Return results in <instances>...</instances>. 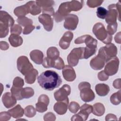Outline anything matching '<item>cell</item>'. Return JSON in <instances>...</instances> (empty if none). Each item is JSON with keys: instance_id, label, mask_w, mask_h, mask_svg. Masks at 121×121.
<instances>
[{"instance_id": "cell-1", "label": "cell", "mask_w": 121, "mask_h": 121, "mask_svg": "<svg viewBox=\"0 0 121 121\" xmlns=\"http://www.w3.org/2000/svg\"><path fill=\"white\" fill-rule=\"evenodd\" d=\"M37 82L44 90L52 91L61 84L62 79L57 72L49 70L43 72L37 77Z\"/></svg>"}, {"instance_id": "cell-2", "label": "cell", "mask_w": 121, "mask_h": 121, "mask_svg": "<svg viewBox=\"0 0 121 121\" xmlns=\"http://www.w3.org/2000/svg\"><path fill=\"white\" fill-rule=\"evenodd\" d=\"M14 24L13 18L5 11L0 12V37H5L9 34V27Z\"/></svg>"}, {"instance_id": "cell-3", "label": "cell", "mask_w": 121, "mask_h": 121, "mask_svg": "<svg viewBox=\"0 0 121 121\" xmlns=\"http://www.w3.org/2000/svg\"><path fill=\"white\" fill-rule=\"evenodd\" d=\"M93 32L96 37L104 43L108 44L111 43L112 36L108 34L102 23H96L93 27Z\"/></svg>"}, {"instance_id": "cell-4", "label": "cell", "mask_w": 121, "mask_h": 121, "mask_svg": "<svg viewBox=\"0 0 121 121\" xmlns=\"http://www.w3.org/2000/svg\"><path fill=\"white\" fill-rule=\"evenodd\" d=\"M108 10L105 21L108 24H113L117 23V19L120 21V11H121V3L119 1L116 4H112L108 7Z\"/></svg>"}, {"instance_id": "cell-5", "label": "cell", "mask_w": 121, "mask_h": 121, "mask_svg": "<svg viewBox=\"0 0 121 121\" xmlns=\"http://www.w3.org/2000/svg\"><path fill=\"white\" fill-rule=\"evenodd\" d=\"M80 90V96L82 100L85 102H89L95 98V95L91 89V85L87 82H82L78 85Z\"/></svg>"}, {"instance_id": "cell-6", "label": "cell", "mask_w": 121, "mask_h": 121, "mask_svg": "<svg viewBox=\"0 0 121 121\" xmlns=\"http://www.w3.org/2000/svg\"><path fill=\"white\" fill-rule=\"evenodd\" d=\"M98 54L103 57L107 62L112 58L116 56L117 48L113 43H110L105 46L101 47Z\"/></svg>"}, {"instance_id": "cell-7", "label": "cell", "mask_w": 121, "mask_h": 121, "mask_svg": "<svg viewBox=\"0 0 121 121\" xmlns=\"http://www.w3.org/2000/svg\"><path fill=\"white\" fill-rule=\"evenodd\" d=\"M85 47L74 48L68 55L67 61L68 64L75 67L77 65L79 59H84V52Z\"/></svg>"}, {"instance_id": "cell-8", "label": "cell", "mask_w": 121, "mask_h": 121, "mask_svg": "<svg viewBox=\"0 0 121 121\" xmlns=\"http://www.w3.org/2000/svg\"><path fill=\"white\" fill-rule=\"evenodd\" d=\"M17 66L18 70L24 76L34 69L28 58L25 56H21L18 58Z\"/></svg>"}, {"instance_id": "cell-9", "label": "cell", "mask_w": 121, "mask_h": 121, "mask_svg": "<svg viewBox=\"0 0 121 121\" xmlns=\"http://www.w3.org/2000/svg\"><path fill=\"white\" fill-rule=\"evenodd\" d=\"M71 11L69 5V1L62 3L60 5L58 10L54 14V19L55 21L57 23L62 21L69 15Z\"/></svg>"}, {"instance_id": "cell-10", "label": "cell", "mask_w": 121, "mask_h": 121, "mask_svg": "<svg viewBox=\"0 0 121 121\" xmlns=\"http://www.w3.org/2000/svg\"><path fill=\"white\" fill-rule=\"evenodd\" d=\"M42 65L45 68H54L59 70L63 69L65 66L62 59L60 57L54 60L51 59L47 57H45L43 60Z\"/></svg>"}, {"instance_id": "cell-11", "label": "cell", "mask_w": 121, "mask_h": 121, "mask_svg": "<svg viewBox=\"0 0 121 121\" xmlns=\"http://www.w3.org/2000/svg\"><path fill=\"white\" fill-rule=\"evenodd\" d=\"M119 60L117 57L110 59L107 62L104 71L108 76H111L115 74L119 69Z\"/></svg>"}, {"instance_id": "cell-12", "label": "cell", "mask_w": 121, "mask_h": 121, "mask_svg": "<svg viewBox=\"0 0 121 121\" xmlns=\"http://www.w3.org/2000/svg\"><path fill=\"white\" fill-rule=\"evenodd\" d=\"M71 92L70 86L67 84H65L54 93V97L57 101H63L69 99L68 96Z\"/></svg>"}, {"instance_id": "cell-13", "label": "cell", "mask_w": 121, "mask_h": 121, "mask_svg": "<svg viewBox=\"0 0 121 121\" xmlns=\"http://www.w3.org/2000/svg\"><path fill=\"white\" fill-rule=\"evenodd\" d=\"M84 43H85L86 47L97 48V41L90 35H86L81 36L74 41L75 44H81Z\"/></svg>"}, {"instance_id": "cell-14", "label": "cell", "mask_w": 121, "mask_h": 121, "mask_svg": "<svg viewBox=\"0 0 121 121\" xmlns=\"http://www.w3.org/2000/svg\"><path fill=\"white\" fill-rule=\"evenodd\" d=\"M78 23V17L74 14H69L65 18L63 24L64 27L69 30H74Z\"/></svg>"}, {"instance_id": "cell-15", "label": "cell", "mask_w": 121, "mask_h": 121, "mask_svg": "<svg viewBox=\"0 0 121 121\" xmlns=\"http://www.w3.org/2000/svg\"><path fill=\"white\" fill-rule=\"evenodd\" d=\"M49 97L44 94L39 96L38 102L35 104V109L39 112H43L47 111V106L49 104Z\"/></svg>"}, {"instance_id": "cell-16", "label": "cell", "mask_w": 121, "mask_h": 121, "mask_svg": "<svg viewBox=\"0 0 121 121\" xmlns=\"http://www.w3.org/2000/svg\"><path fill=\"white\" fill-rule=\"evenodd\" d=\"M39 21L43 25L45 30L50 32L51 31L53 28V21L51 16L45 14H43L38 17Z\"/></svg>"}, {"instance_id": "cell-17", "label": "cell", "mask_w": 121, "mask_h": 121, "mask_svg": "<svg viewBox=\"0 0 121 121\" xmlns=\"http://www.w3.org/2000/svg\"><path fill=\"white\" fill-rule=\"evenodd\" d=\"M106 61L99 54L92 59L90 61V67L94 70H100L104 67Z\"/></svg>"}, {"instance_id": "cell-18", "label": "cell", "mask_w": 121, "mask_h": 121, "mask_svg": "<svg viewBox=\"0 0 121 121\" xmlns=\"http://www.w3.org/2000/svg\"><path fill=\"white\" fill-rule=\"evenodd\" d=\"M73 38V34L70 31L66 32L59 41V46L63 50L68 49Z\"/></svg>"}, {"instance_id": "cell-19", "label": "cell", "mask_w": 121, "mask_h": 121, "mask_svg": "<svg viewBox=\"0 0 121 121\" xmlns=\"http://www.w3.org/2000/svg\"><path fill=\"white\" fill-rule=\"evenodd\" d=\"M62 72L64 78L67 81H73L76 78L75 71L72 67L70 65L65 66Z\"/></svg>"}, {"instance_id": "cell-20", "label": "cell", "mask_w": 121, "mask_h": 121, "mask_svg": "<svg viewBox=\"0 0 121 121\" xmlns=\"http://www.w3.org/2000/svg\"><path fill=\"white\" fill-rule=\"evenodd\" d=\"M2 101L4 106L7 108H11L17 104L16 98L9 92H6L3 95Z\"/></svg>"}, {"instance_id": "cell-21", "label": "cell", "mask_w": 121, "mask_h": 121, "mask_svg": "<svg viewBox=\"0 0 121 121\" xmlns=\"http://www.w3.org/2000/svg\"><path fill=\"white\" fill-rule=\"evenodd\" d=\"M69 99L63 101H58L53 106L54 111L59 115L64 114L67 111Z\"/></svg>"}, {"instance_id": "cell-22", "label": "cell", "mask_w": 121, "mask_h": 121, "mask_svg": "<svg viewBox=\"0 0 121 121\" xmlns=\"http://www.w3.org/2000/svg\"><path fill=\"white\" fill-rule=\"evenodd\" d=\"M30 13V8L28 2L24 5L16 8L14 10V14L17 17H25Z\"/></svg>"}, {"instance_id": "cell-23", "label": "cell", "mask_w": 121, "mask_h": 121, "mask_svg": "<svg viewBox=\"0 0 121 121\" xmlns=\"http://www.w3.org/2000/svg\"><path fill=\"white\" fill-rule=\"evenodd\" d=\"M93 106L91 105L85 104L80 108V111L78 114L82 117L83 121H86L89 115L92 112Z\"/></svg>"}, {"instance_id": "cell-24", "label": "cell", "mask_w": 121, "mask_h": 121, "mask_svg": "<svg viewBox=\"0 0 121 121\" xmlns=\"http://www.w3.org/2000/svg\"><path fill=\"white\" fill-rule=\"evenodd\" d=\"M29 55L32 60L35 63L38 65L42 64L43 60V54L42 51L38 50H33L30 52Z\"/></svg>"}, {"instance_id": "cell-25", "label": "cell", "mask_w": 121, "mask_h": 121, "mask_svg": "<svg viewBox=\"0 0 121 121\" xmlns=\"http://www.w3.org/2000/svg\"><path fill=\"white\" fill-rule=\"evenodd\" d=\"M8 112L13 118L17 119L21 118L23 116L24 110L22 108L20 104H17L14 108L9 110Z\"/></svg>"}, {"instance_id": "cell-26", "label": "cell", "mask_w": 121, "mask_h": 121, "mask_svg": "<svg viewBox=\"0 0 121 121\" xmlns=\"http://www.w3.org/2000/svg\"><path fill=\"white\" fill-rule=\"evenodd\" d=\"M95 90L97 94L100 96H104L108 95L110 91L109 86L105 84H98L95 86Z\"/></svg>"}, {"instance_id": "cell-27", "label": "cell", "mask_w": 121, "mask_h": 121, "mask_svg": "<svg viewBox=\"0 0 121 121\" xmlns=\"http://www.w3.org/2000/svg\"><path fill=\"white\" fill-rule=\"evenodd\" d=\"M9 41L11 46L14 47L20 46L23 42V40L21 36L15 34L10 35L9 38Z\"/></svg>"}, {"instance_id": "cell-28", "label": "cell", "mask_w": 121, "mask_h": 121, "mask_svg": "<svg viewBox=\"0 0 121 121\" xmlns=\"http://www.w3.org/2000/svg\"><path fill=\"white\" fill-rule=\"evenodd\" d=\"M38 71L36 69H33L25 75V79L26 82L29 84H33L35 82L36 76L38 75Z\"/></svg>"}, {"instance_id": "cell-29", "label": "cell", "mask_w": 121, "mask_h": 121, "mask_svg": "<svg viewBox=\"0 0 121 121\" xmlns=\"http://www.w3.org/2000/svg\"><path fill=\"white\" fill-rule=\"evenodd\" d=\"M105 112V107L103 104L97 103L93 105L92 112L97 116H102Z\"/></svg>"}, {"instance_id": "cell-30", "label": "cell", "mask_w": 121, "mask_h": 121, "mask_svg": "<svg viewBox=\"0 0 121 121\" xmlns=\"http://www.w3.org/2000/svg\"><path fill=\"white\" fill-rule=\"evenodd\" d=\"M47 57L51 59H56L59 57L60 52L55 47H50L47 51Z\"/></svg>"}, {"instance_id": "cell-31", "label": "cell", "mask_w": 121, "mask_h": 121, "mask_svg": "<svg viewBox=\"0 0 121 121\" xmlns=\"http://www.w3.org/2000/svg\"><path fill=\"white\" fill-rule=\"evenodd\" d=\"M30 8V13L32 15L35 16L40 14L41 12V8L38 6L35 1H28Z\"/></svg>"}, {"instance_id": "cell-32", "label": "cell", "mask_w": 121, "mask_h": 121, "mask_svg": "<svg viewBox=\"0 0 121 121\" xmlns=\"http://www.w3.org/2000/svg\"><path fill=\"white\" fill-rule=\"evenodd\" d=\"M84 1H78V0H72L69 1V5L71 11H77L80 10L83 7Z\"/></svg>"}, {"instance_id": "cell-33", "label": "cell", "mask_w": 121, "mask_h": 121, "mask_svg": "<svg viewBox=\"0 0 121 121\" xmlns=\"http://www.w3.org/2000/svg\"><path fill=\"white\" fill-rule=\"evenodd\" d=\"M35 94L34 89L29 87L23 88L21 92V95L23 99H28L32 97Z\"/></svg>"}, {"instance_id": "cell-34", "label": "cell", "mask_w": 121, "mask_h": 121, "mask_svg": "<svg viewBox=\"0 0 121 121\" xmlns=\"http://www.w3.org/2000/svg\"><path fill=\"white\" fill-rule=\"evenodd\" d=\"M22 87H15L13 86H12L10 91L11 92L12 95L16 98L17 100H21L23 99L21 95V92L22 90Z\"/></svg>"}, {"instance_id": "cell-35", "label": "cell", "mask_w": 121, "mask_h": 121, "mask_svg": "<svg viewBox=\"0 0 121 121\" xmlns=\"http://www.w3.org/2000/svg\"><path fill=\"white\" fill-rule=\"evenodd\" d=\"M121 90H120L117 92L112 94L110 97V101L114 105H118L121 103Z\"/></svg>"}, {"instance_id": "cell-36", "label": "cell", "mask_w": 121, "mask_h": 121, "mask_svg": "<svg viewBox=\"0 0 121 121\" xmlns=\"http://www.w3.org/2000/svg\"><path fill=\"white\" fill-rule=\"evenodd\" d=\"M36 109L32 105H28L24 109V113L26 116L28 118H32L36 114Z\"/></svg>"}, {"instance_id": "cell-37", "label": "cell", "mask_w": 121, "mask_h": 121, "mask_svg": "<svg viewBox=\"0 0 121 121\" xmlns=\"http://www.w3.org/2000/svg\"><path fill=\"white\" fill-rule=\"evenodd\" d=\"M36 4L42 9L52 7L54 5V1L53 0H36Z\"/></svg>"}, {"instance_id": "cell-38", "label": "cell", "mask_w": 121, "mask_h": 121, "mask_svg": "<svg viewBox=\"0 0 121 121\" xmlns=\"http://www.w3.org/2000/svg\"><path fill=\"white\" fill-rule=\"evenodd\" d=\"M17 21L19 24L24 27L29 25H33L32 20L26 17H18L17 19Z\"/></svg>"}, {"instance_id": "cell-39", "label": "cell", "mask_w": 121, "mask_h": 121, "mask_svg": "<svg viewBox=\"0 0 121 121\" xmlns=\"http://www.w3.org/2000/svg\"><path fill=\"white\" fill-rule=\"evenodd\" d=\"M108 10H107L104 7H98L96 11V15L97 17L101 19H105L107 14Z\"/></svg>"}, {"instance_id": "cell-40", "label": "cell", "mask_w": 121, "mask_h": 121, "mask_svg": "<svg viewBox=\"0 0 121 121\" xmlns=\"http://www.w3.org/2000/svg\"><path fill=\"white\" fill-rule=\"evenodd\" d=\"M68 108L71 112L73 113H76L79 109L80 106L78 103L73 101L70 102L68 106Z\"/></svg>"}, {"instance_id": "cell-41", "label": "cell", "mask_w": 121, "mask_h": 121, "mask_svg": "<svg viewBox=\"0 0 121 121\" xmlns=\"http://www.w3.org/2000/svg\"><path fill=\"white\" fill-rule=\"evenodd\" d=\"M22 28L20 26L17 24L14 25L10 27V33L11 34H15L19 35L21 33Z\"/></svg>"}, {"instance_id": "cell-42", "label": "cell", "mask_w": 121, "mask_h": 121, "mask_svg": "<svg viewBox=\"0 0 121 121\" xmlns=\"http://www.w3.org/2000/svg\"><path fill=\"white\" fill-rule=\"evenodd\" d=\"M103 1L101 0H88L86 2V4L89 7L94 8L101 5Z\"/></svg>"}, {"instance_id": "cell-43", "label": "cell", "mask_w": 121, "mask_h": 121, "mask_svg": "<svg viewBox=\"0 0 121 121\" xmlns=\"http://www.w3.org/2000/svg\"><path fill=\"white\" fill-rule=\"evenodd\" d=\"M24 85V80L20 77H16L13 81V86L17 87H22Z\"/></svg>"}, {"instance_id": "cell-44", "label": "cell", "mask_w": 121, "mask_h": 121, "mask_svg": "<svg viewBox=\"0 0 121 121\" xmlns=\"http://www.w3.org/2000/svg\"><path fill=\"white\" fill-rule=\"evenodd\" d=\"M117 26H118L117 23H116L113 24L108 25L107 26V31L108 33V34L112 35H113L116 32Z\"/></svg>"}, {"instance_id": "cell-45", "label": "cell", "mask_w": 121, "mask_h": 121, "mask_svg": "<svg viewBox=\"0 0 121 121\" xmlns=\"http://www.w3.org/2000/svg\"><path fill=\"white\" fill-rule=\"evenodd\" d=\"M43 120L45 121H54L56 120V116L52 112H48L44 115Z\"/></svg>"}, {"instance_id": "cell-46", "label": "cell", "mask_w": 121, "mask_h": 121, "mask_svg": "<svg viewBox=\"0 0 121 121\" xmlns=\"http://www.w3.org/2000/svg\"><path fill=\"white\" fill-rule=\"evenodd\" d=\"M10 114L8 112H2L0 113V121H7L9 120L11 117Z\"/></svg>"}, {"instance_id": "cell-47", "label": "cell", "mask_w": 121, "mask_h": 121, "mask_svg": "<svg viewBox=\"0 0 121 121\" xmlns=\"http://www.w3.org/2000/svg\"><path fill=\"white\" fill-rule=\"evenodd\" d=\"M43 14H47L50 16H54V10L53 8L52 7H49L46 8L42 9Z\"/></svg>"}, {"instance_id": "cell-48", "label": "cell", "mask_w": 121, "mask_h": 121, "mask_svg": "<svg viewBox=\"0 0 121 121\" xmlns=\"http://www.w3.org/2000/svg\"><path fill=\"white\" fill-rule=\"evenodd\" d=\"M35 28V26L33 25H29L24 27L23 30V34L24 35H28L31 33L33 30Z\"/></svg>"}, {"instance_id": "cell-49", "label": "cell", "mask_w": 121, "mask_h": 121, "mask_svg": "<svg viewBox=\"0 0 121 121\" xmlns=\"http://www.w3.org/2000/svg\"><path fill=\"white\" fill-rule=\"evenodd\" d=\"M109 78V76L104 72V70H102L98 73V78L100 81H106Z\"/></svg>"}, {"instance_id": "cell-50", "label": "cell", "mask_w": 121, "mask_h": 121, "mask_svg": "<svg viewBox=\"0 0 121 121\" xmlns=\"http://www.w3.org/2000/svg\"><path fill=\"white\" fill-rule=\"evenodd\" d=\"M0 48L1 50H7L9 48V44L5 41L0 42Z\"/></svg>"}, {"instance_id": "cell-51", "label": "cell", "mask_w": 121, "mask_h": 121, "mask_svg": "<svg viewBox=\"0 0 121 121\" xmlns=\"http://www.w3.org/2000/svg\"><path fill=\"white\" fill-rule=\"evenodd\" d=\"M112 85L115 88L120 89L121 88V79L118 78V79H115L113 82Z\"/></svg>"}, {"instance_id": "cell-52", "label": "cell", "mask_w": 121, "mask_h": 121, "mask_svg": "<svg viewBox=\"0 0 121 121\" xmlns=\"http://www.w3.org/2000/svg\"><path fill=\"white\" fill-rule=\"evenodd\" d=\"M105 120L106 121H111V120L117 121V119L116 118V115L112 113H109L106 116Z\"/></svg>"}, {"instance_id": "cell-53", "label": "cell", "mask_w": 121, "mask_h": 121, "mask_svg": "<svg viewBox=\"0 0 121 121\" xmlns=\"http://www.w3.org/2000/svg\"><path fill=\"white\" fill-rule=\"evenodd\" d=\"M71 120L72 121H83V119L82 117L78 114H76L74 115L71 118Z\"/></svg>"}, {"instance_id": "cell-54", "label": "cell", "mask_w": 121, "mask_h": 121, "mask_svg": "<svg viewBox=\"0 0 121 121\" xmlns=\"http://www.w3.org/2000/svg\"><path fill=\"white\" fill-rule=\"evenodd\" d=\"M114 40L116 43H121V32H118L114 37Z\"/></svg>"}]
</instances>
